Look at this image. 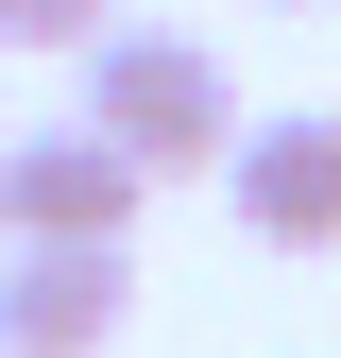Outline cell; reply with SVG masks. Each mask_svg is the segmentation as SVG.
<instances>
[{
    "instance_id": "cell-1",
    "label": "cell",
    "mask_w": 341,
    "mask_h": 358,
    "mask_svg": "<svg viewBox=\"0 0 341 358\" xmlns=\"http://www.w3.org/2000/svg\"><path fill=\"white\" fill-rule=\"evenodd\" d=\"M68 69H85L68 120H85L103 154H137V188H188V171L239 154V69L205 52V34H170V17H103Z\"/></svg>"
},
{
    "instance_id": "cell-5",
    "label": "cell",
    "mask_w": 341,
    "mask_h": 358,
    "mask_svg": "<svg viewBox=\"0 0 341 358\" xmlns=\"http://www.w3.org/2000/svg\"><path fill=\"white\" fill-rule=\"evenodd\" d=\"M119 0H0V52H85Z\"/></svg>"
},
{
    "instance_id": "cell-3",
    "label": "cell",
    "mask_w": 341,
    "mask_h": 358,
    "mask_svg": "<svg viewBox=\"0 0 341 358\" xmlns=\"http://www.w3.org/2000/svg\"><path fill=\"white\" fill-rule=\"evenodd\" d=\"M137 324V239H0V358H103Z\"/></svg>"
},
{
    "instance_id": "cell-2",
    "label": "cell",
    "mask_w": 341,
    "mask_h": 358,
    "mask_svg": "<svg viewBox=\"0 0 341 358\" xmlns=\"http://www.w3.org/2000/svg\"><path fill=\"white\" fill-rule=\"evenodd\" d=\"M222 205H239L256 256H341V103H273V120H239Z\"/></svg>"
},
{
    "instance_id": "cell-6",
    "label": "cell",
    "mask_w": 341,
    "mask_h": 358,
    "mask_svg": "<svg viewBox=\"0 0 341 358\" xmlns=\"http://www.w3.org/2000/svg\"><path fill=\"white\" fill-rule=\"evenodd\" d=\"M0 137H17V120H0Z\"/></svg>"
},
{
    "instance_id": "cell-4",
    "label": "cell",
    "mask_w": 341,
    "mask_h": 358,
    "mask_svg": "<svg viewBox=\"0 0 341 358\" xmlns=\"http://www.w3.org/2000/svg\"><path fill=\"white\" fill-rule=\"evenodd\" d=\"M137 154H103L85 120H34L0 137V239H137Z\"/></svg>"
}]
</instances>
